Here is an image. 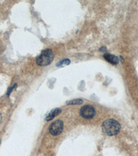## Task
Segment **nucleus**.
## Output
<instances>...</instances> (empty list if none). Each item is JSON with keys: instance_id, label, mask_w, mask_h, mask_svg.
<instances>
[{"instance_id": "obj_3", "label": "nucleus", "mask_w": 138, "mask_h": 156, "mask_svg": "<svg viewBox=\"0 0 138 156\" xmlns=\"http://www.w3.org/2000/svg\"><path fill=\"white\" fill-rule=\"evenodd\" d=\"M79 114L84 119H92L95 117L96 114V110L95 107L92 105H84L83 107H81V108L79 110Z\"/></svg>"}, {"instance_id": "obj_2", "label": "nucleus", "mask_w": 138, "mask_h": 156, "mask_svg": "<svg viewBox=\"0 0 138 156\" xmlns=\"http://www.w3.org/2000/svg\"><path fill=\"white\" fill-rule=\"evenodd\" d=\"M54 53L51 49H45L36 58V63L39 66H47L54 59Z\"/></svg>"}, {"instance_id": "obj_7", "label": "nucleus", "mask_w": 138, "mask_h": 156, "mask_svg": "<svg viewBox=\"0 0 138 156\" xmlns=\"http://www.w3.org/2000/svg\"><path fill=\"white\" fill-rule=\"evenodd\" d=\"M83 103L82 100L79 99H73L66 102V104L68 105H80Z\"/></svg>"}, {"instance_id": "obj_11", "label": "nucleus", "mask_w": 138, "mask_h": 156, "mask_svg": "<svg viewBox=\"0 0 138 156\" xmlns=\"http://www.w3.org/2000/svg\"><path fill=\"white\" fill-rule=\"evenodd\" d=\"M1 114H0V121H1Z\"/></svg>"}, {"instance_id": "obj_5", "label": "nucleus", "mask_w": 138, "mask_h": 156, "mask_svg": "<svg viewBox=\"0 0 138 156\" xmlns=\"http://www.w3.org/2000/svg\"><path fill=\"white\" fill-rule=\"evenodd\" d=\"M61 113H62V110L60 108H55V109L52 110L50 112V113L48 114L46 116L45 119L48 121H51V120L54 119L56 116L60 115Z\"/></svg>"}, {"instance_id": "obj_10", "label": "nucleus", "mask_w": 138, "mask_h": 156, "mask_svg": "<svg viewBox=\"0 0 138 156\" xmlns=\"http://www.w3.org/2000/svg\"><path fill=\"white\" fill-rule=\"evenodd\" d=\"M102 50H105V52L106 51V47H102V48H100V52H102Z\"/></svg>"}, {"instance_id": "obj_1", "label": "nucleus", "mask_w": 138, "mask_h": 156, "mask_svg": "<svg viewBox=\"0 0 138 156\" xmlns=\"http://www.w3.org/2000/svg\"><path fill=\"white\" fill-rule=\"evenodd\" d=\"M103 132L108 136H113L118 135L120 131L121 126L120 123L113 119H106L102 125Z\"/></svg>"}, {"instance_id": "obj_6", "label": "nucleus", "mask_w": 138, "mask_h": 156, "mask_svg": "<svg viewBox=\"0 0 138 156\" xmlns=\"http://www.w3.org/2000/svg\"><path fill=\"white\" fill-rule=\"evenodd\" d=\"M104 58L105 60L112 65H117L119 63V58L114 55L110 54H105L104 55Z\"/></svg>"}, {"instance_id": "obj_8", "label": "nucleus", "mask_w": 138, "mask_h": 156, "mask_svg": "<svg viewBox=\"0 0 138 156\" xmlns=\"http://www.w3.org/2000/svg\"><path fill=\"white\" fill-rule=\"evenodd\" d=\"M70 63V60H68V59H65V60H63L62 61H60V63H58L57 64V67H62L64 65H68Z\"/></svg>"}, {"instance_id": "obj_4", "label": "nucleus", "mask_w": 138, "mask_h": 156, "mask_svg": "<svg viewBox=\"0 0 138 156\" xmlns=\"http://www.w3.org/2000/svg\"><path fill=\"white\" fill-rule=\"evenodd\" d=\"M64 128V124L62 120H57L51 124L49 127V132L52 135L56 136L62 132Z\"/></svg>"}, {"instance_id": "obj_9", "label": "nucleus", "mask_w": 138, "mask_h": 156, "mask_svg": "<svg viewBox=\"0 0 138 156\" xmlns=\"http://www.w3.org/2000/svg\"><path fill=\"white\" fill-rule=\"evenodd\" d=\"M16 87H17V85L15 84V85H14L13 86H12V87L10 88L9 89H8V92H7V96H10V93H11V92H12V90H13V89H15V88Z\"/></svg>"}]
</instances>
